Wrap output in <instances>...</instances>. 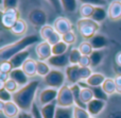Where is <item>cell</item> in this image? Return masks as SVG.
<instances>
[{"instance_id":"1","label":"cell","mask_w":121,"mask_h":118,"mask_svg":"<svg viewBox=\"0 0 121 118\" xmlns=\"http://www.w3.org/2000/svg\"><path fill=\"white\" fill-rule=\"evenodd\" d=\"M38 86H39L38 80L30 81L27 85L20 87L16 93L13 94V101L18 105L21 111L23 112H28L29 110L31 111Z\"/></svg>"},{"instance_id":"2","label":"cell","mask_w":121,"mask_h":118,"mask_svg":"<svg viewBox=\"0 0 121 118\" xmlns=\"http://www.w3.org/2000/svg\"><path fill=\"white\" fill-rule=\"evenodd\" d=\"M39 40V37L36 34L26 35L13 44H9L0 49V59L1 61H10L15 54L26 50L28 47L34 45Z\"/></svg>"},{"instance_id":"3","label":"cell","mask_w":121,"mask_h":118,"mask_svg":"<svg viewBox=\"0 0 121 118\" xmlns=\"http://www.w3.org/2000/svg\"><path fill=\"white\" fill-rule=\"evenodd\" d=\"M77 29L81 36L85 39H90L100 30V23L91 18H81L77 21Z\"/></svg>"},{"instance_id":"4","label":"cell","mask_w":121,"mask_h":118,"mask_svg":"<svg viewBox=\"0 0 121 118\" xmlns=\"http://www.w3.org/2000/svg\"><path fill=\"white\" fill-rule=\"evenodd\" d=\"M65 80H66V74L60 69H51V71L45 78H43L45 85L55 89H60L63 85H65Z\"/></svg>"},{"instance_id":"5","label":"cell","mask_w":121,"mask_h":118,"mask_svg":"<svg viewBox=\"0 0 121 118\" xmlns=\"http://www.w3.org/2000/svg\"><path fill=\"white\" fill-rule=\"evenodd\" d=\"M56 104L59 108H73L74 106V99H73V94L71 92L70 86L63 85L59 89Z\"/></svg>"},{"instance_id":"6","label":"cell","mask_w":121,"mask_h":118,"mask_svg":"<svg viewBox=\"0 0 121 118\" xmlns=\"http://www.w3.org/2000/svg\"><path fill=\"white\" fill-rule=\"evenodd\" d=\"M39 34H40V37H42L45 42H48L51 46L57 44V43H60V40H62V35H60V34L55 31L53 26H49V25L44 26L43 28H40Z\"/></svg>"},{"instance_id":"7","label":"cell","mask_w":121,"mask_h":118,"mask_svg":"<svg viewBox=\"0 0 121 118\" xmlns=\"http://www.w3.org/2000/svg\"><path fill=\"white\" fill-rule=\"evenodd\" d=\"M2 13L1 16V22L3 28L8 30H11V28L17 22V21L20 19V13H19L18 9H10V10H6Z\"/></svg>"},{"instance_id":"8","label":"cell","mask_w":121,"mask_h":118,"mask_svg":"<svg viewBox=\"0 0 121 118\" xmlns=\"http://www.w3.org/2000/svg\"><path fill=\"white\" fill-rule=\"evenodd\" d=\"M28 19L34 27L43 28L47 25L48 16H47V13L42 9H33L28 14Z\"/></svg>"},{"instance_id":"9","label":"cell","mask_w":121,"mask_h":118,"mask_svg":"<svg viewBox=\"0 0 121 118\" xmlns=\"http://www.w3.org/2000/svg\"><path fill=\"white\" fill-rule=\"evenodd\" d=\"M57 94H59V89L51 88V87H47V88L43 89L38 95V102L42 106L49 104L51 102L56 101Z\"/></svg>"},{"instance_id":"10","label":"cell","mask_w":121,"mask_h":118,"mask_svg":"<svg viewBox=\"0 0 121 118\" xmlns=\"http://www.w3.org/2000/svg\"><path fill=\"white\" fill-rule=\"evenodd\" d=\"M35 52L39 61H48L52 57V46L48 42H40L36 46Z\"/></svg>"},{"instance_id":"11","label":"cell","mask_w":121,"mask_h":118,"mask_svg":"<svg viewBox=\"0 0 121 118\" xmlns=\"http://www.w3.org/2000/svg\"><path fill=\"white\" fill-rule=\"evenodd\" d=\"M53 28L60 35H64L65 33L72 31L73 26L70 22V20H68L66 17H59L55 19L54 23H53Z\"/></svg>"},{"instance_id":"12","label":"cell","mask_w":121,"mask_h":118,"mask_svg":"<svg viewBox=\"0 0 121 118\" xmlns=\"http://www.w3.org/2000/svg\"><path fill=\"white\" fill-rule=\"evenodd\" d=\"M105 106H106V101L99 100V99H94V100H91L89 103H87L86 110L88 111V113L90 114L91 117H96L103 112Z\"/></svg>"},{"instance_id":"13","label":"cell","mask_w":121,"mask_h":118,"mask_svg":"<svg viewBox=\"0 0 121 118\" xmlns=\"http://www.w3.org/2000/svg\"><path fill=\"white\" fill-rule=\"evenodd\" d=\"M66 79L71 85L79 84L81 82L80 79V65H69L65 70Z\"/></svg>"},{"instance_id":"14","label":"cell","mask_w":121,"mask_h":118,"mask_svg":"<svg viewBox=\"0 0 121 118\" xmlns=\"http://www.w3.org/2000/svg\"><path fill=\"white\" fill-rule=\"evenodd\" d=\"M107 17L113 21L121 19V0H113L108 4Z\"/></svg>"},{"instance_id":"15","label":"cell","mask_w":121,"mask_h":118,"mask_svg":"<svg viewBox=\"0 0 121 118\" xmlns=\"http://www.w3.org/2000/svg\"><path fill=\"white\" fill-rule=\"evenodd\" d=\"M47 63L52 67H68L69 63V53H65V54H60V55H52L50 59L47 61Z\"/></svg>"},{"instance_id":"16","label":"cell","mask_w":121,"mask_h":118,"mask_svg":"<svg viewBox=\"0 0 121 118\" xmlns=\"http://www.w3.org/2000/svg\"><path fill=\"white\" fill-rule=\"evenodd\" d=\"M21 110L18 108L16 103L14 101H10V102H6L4 104V108L3 110L1 111V113L4 115L6 118H15V117H18V115L20 114Z\"/></svg>"},{"instance_id":"17","label":"cell","mask_w":121,"mask_h":118,"mask_svg":"<svg viewBox=\"0 0 121 118\" xmlns=\"http://www.w3.org/2000/svg\"><path fill=\"white\" fill-rule=\"evenodd\" d=\"M88 42L92 46L94 50H102L108 46V39L102 34H96L92 38H90Z\"/></svg>"},{"instance_id":"18","label":"cell","mask_w":121,"mask_h":118,"mask_svg":"<svg viewBox=\"0 0 121 118\" xmlns=\"http://www.w3.org/2000/svg\"><path fill=\"white\" fill-rule=\"evenodd\" d=\"M10 78L13 79L15 82H17L20 86H25L29 83L28 82V76L25 74L22 68H14L10 74Z\"/></svg>"},{"instance_id":"19","label":"cell","mask_w":121,"mask_h":118,"mask_svg":"<svg viewBox=\"0 0 121 118\" xmlns=\"http://www.w3.org/2000/svg\"><path fill=\"white\" fill-rule=\"evenodd\" d=\"M29 55H30V51L28 50V49H26V50H23V51H21V52L15 54L14 57L10 60L11 63H12V65H13V67L14 68H20L21 66L23 65V63L29 59Z\"/></svg>"},{"instance_id":"20","label":"cell","mask_w":121,"mask_h":118,"mask_svg":"<svg viewBox=\"0 0 121 118\" xmlns=\"http://www.w3.org/2000/svg\"><path fill=\"white\" fill-rule=\"evenodd\" d=\"M106 77L103 74L100 72H94L87 80L85 81V83L90 87H98V86H102V84L104 83Z\"/></svg>"},{"instance_id":"21","label":"cell","mask_w":121,"mask_h":118,"mask_svg":"<svg viewBox=\"0 0 121 118\" xmlns=\"http://www.w3.org/2000/svg\"><path fill=\"white\" fill-rule=\"evenodd\" d=\"M22 70L28 77H34L37 74V61L33 59H28L21 66Z\"/></svg>"},{"instance_id":"22","label":"cell","mask_w":121,"mask_h":118,"mask_svg":"<svg viewBox=\"0 0 121 118\" xmlns=\"http://www.w3.org/2000/svg\"><path fill=\"white\" fill-rule=\"evenodd\" d=\"M56 109H57L56 101L51 102V103L46 104L44 106H40V114H42L43 118H54Z\"/></svg>"},{"instance_id":"23","label":"cell","mask_w":121,"mask_h":118,"mask_svg":"<svg viewBox=\"0 0 121 118\" xmlns=\"http://www.w3.org/2000/svg\"><path fill=\"white\" fill-rule=\"evenodd\" d=\"M14 35H17V36H21L23 34L27 33L28 31V23L26 22L23 19H19L10 30Z\"/></svg>"},{"instance_id":"24","label":"cell","mask_w":121,"mask_h":118,"mask_svg":"<svg viewBox=\"0 0 121 118\" xmlns=\"http://www.w3.org/2000/svg\"><path fill=\"white\" fill-rule=\"evenodd\" d=\"M71 92L73 94V99H74V105L80 106V108L86 109L87 104H85L83 101L81 100V86L79 84H73L70 86Z\"/></svg>"},{"instance_id":"25","label":"cell","mask_w":121,"mask_h":118,"mask_svg":"<svg viewBox=\"0 0 121 118\" xmlns=\"http://www.w3.org/2000/svg\"><path fill=\"white\" fill-rule=\"evenodd\" d=\"M102 88L105 92L107 96L114 95L115 93H117V87H116V83H115V79L112 78H106L104 81V83L102 84Z\"/></svg>"},{"instance_id":"26","label":"cell","mask_w":121,"mask_h":118,"mask_svg":"<svg viewBox=\"0 0 121 118\" xmlns=\"http://www.w3.org/2000/svg\"><path fill=\"white\" fill-rule=\"evenodd\" d=\"M107 17V11H105L104 6H96L95 12L91 16V19L95 20L96 22L101 23L102 21H104Z\"/></svg>"},{"instance_id":"27","label":"cell","mask_w":121,"mask_h":118,"mask_svg":"<svg viewBox=\"0 0 121 118\" xmlns=\"http://www.w3.org/2000/svg\"><path fill=\"white\" fill-rule=\"evenodd\" d=\"M90 62H91V67H97L103 61L104 57V51L103 50H94V52L89 55Z\"/></svg>"},{"instance_id":"28","label":"cell","mask_w":121,"mask_h":118,"mask_svg":"<svg viewBox=\"0 0 121 118\" xmlns=\"http://www.w3.org/2000/svg\"><path fill=\"white\" fill-rule=\"evenodd\" d=\"M94 99H95V95H94V92H92L91 87H88V86L82 87L81 88V100L85 104H87Z\"/></svg>"},{"instance_id":"29","label":"cell","mask_w":121,"mask_h":118,"mask_svg":"<svg viewBox=\"0 0 121 118\" xmlns=\"http://www.w3.org/2000/svg\"><path fill=\"white\" fill-rule=\"evenodd\" d=\"M95 9H96V6L90 5V4H81L79 9V13L82 16V18H91Z\"/></svg>"},{"instance_id":"30","label":"cell","mask_w":121,"mask_h":118,"mask_svg":"<svg viewBox=\"0 0 121 118\" xmlns=\"http://www.w3.org/2000/svg\"><path fill=\"white\" fill-rule=\"evenodd\" d=\"M51 71L50 65H49L47 62L44 61H37V76L42 77V78H45L49 72Z\"/></svg>"},{"instance_id":"31","label":"cell","mask_w":121,"mask_h":118,"mask_svg":"<svg viewBox=\"0 0 121 118\" xmlns=\"http://www.w3.org/2000/svg\"><path fill=\"white\" fill-rule=\"evenodd\" d=\"M54 118H73V108H59L57 106Z\"/></svg>"},{"instance_id":"32","label":"cell","mask_w":121,"mask_h":118,"mask_svg":"<svg viewBox=\"0 0 121 118\" xmlns=\"http://www.w3.org/2000/svg\"><path fill=\"white\" fill-rule=\"evenodd\" d=\"M62 8L67 13H74L78 9L77 0H60Z\"/></svg>"},{"instance_id":"33","label":"cell","mask_w":121,"mask_h":118,"mask_svg":"<svg viewBox=\"0 0 121 118\" xmlns=\"http://www.w3.org/2000/svg\"><path fill=\"white\" fill-rule=\"evenodd\" d=\"M68 45L66 43H64L63 40H60V43L53 45L52 46V55H60L65 54L68 51Z\"/></svg>"},{"instance_id":"34","label":"cell","mask_w":121,"mask_h":118,"mask_svg":"<svg viewBox=\"0 0 121 118\" xmlns=\"http://www.w3.org/2000/svg\"><path fill=\"white\" fill-rule=\"evenodd\" d=\"M82 53L79 50V48H72L69 51V63H70V65H79Z\"/></svg>"},{"instance_id":"35","label":"cell","mask_w":121,"mask_h":118,"mask_svg":"<svg viewBox=\"0 0 121 118\" xmlns=\"http://www.w3.org/2000/svg\"><path fill=\"white\" fill-rule=\"evenodd\" d=\"M90 114L86 109L80 108V106H73V118H90Z\"/></svg>"},{"instance_id":"36","label":"cell","mask_w":121,"mask_h":118,"mask_svg":"<svg viewBox=\"0 0 121 118\" xmlns=\"http://www.w3.org/2000/svg\"><path fill=\"white\" fill-rule=\"evenodd\" d=\"M0 101H3L5 103L13 101V94L10 93L3 85H0Z\"/></svg>"},{"instance_id":"37","label":"cell","mask_w":121,"mask_h":118,"mask_svg":"<svg viewBox=\"0 0 121 118\" xmlns=\"http://www.w3.org/2000/svg\"><path fill=\"white\" fill-rule=\"evenodd\" d=\"M79 50L81 51L82 55H87V57H89V55L94 52V48H92V46L90 45L89 42L81 43L79 46Z\"/></svg>"},{"instance_id":"38","label":"cell","mask_w":121,"mask_h":118,"mask_svg":"<svg viewBox=\"0 0 121 118\" xmlns=\"http://www.w3.org/2000/svg\"><path fill=\"white\" fill-rule=\"evenodd\" d=\"M92 92L95 95V99H99V100H103V101H107L108 96L105 94V92L103 91L102 86H98V87H91Z\"/></svg>"},{"instance_id":"39","label":"cell","mask_w":121,"mask_h":118,"mask_svg":"<svg viewBox=\"0 0 121 118\" xmlns=\"http://www.w3.org/2000/svg\"><path fill=\"white\" fill-rule=\"evenodd\" d=\"M0 85H3L4 87H5L6 89H8L9 92H10V93H12V94H14V93H16L17 91H18V83L17 82H15L14 80H13V79H9L8 81H6L5 83H1V84Z\"/></svg>"},{"instance_id":"40","label":"cell","mask_w":121,"mask_h":118,"mask_svg":"<svg viewBox=\"0 0 121 118\" xmlns=\"http://www.w3.org/2000/svg\"><path fill=\"white\" fill-rule=\"evenodd\" d=\"M19 0H2L1 1V12H4L10 9H15L18 5Z\"/></svg>"},{"instance_id":"41","label":"cell","mask_w":121,"mask_h":118,"mask_svg":"<svg viewBox=\"0 0 121 118\" xmlns=\"http://www.w3.org/2000/svg\"><path fill=\"white\" fill-rule=\"evenodd\" d=\"M62 40L69 46V45H72L77 42V35L73 31H70L68 33H65L64 35H62Z\"/></svg>"},{"instance_id":"42","label":"cell","mask_w":121,"mask_h":118,"mask_svg":"<svg viewBox=\"0 0 121 118\" xmlns=\"http://www.w3.org/2000/svg\"><path fill=\"white\" fill-rule=\"evenodd\" d=\"M14 69L11 61H1L0 64V72L1 74H11V71Z\"/></svg>"},{"instance_id":"43","label":"cell","mask_w":121,"mask_h":118,"mask_svg":"<svg viewBox=\"0 0 121 118\" xmlns=\"http://www.w3.org/2000/svg\"><path fill=\"white\" fill-rule=\"evenodd\" d=\"M92 74L94 72L90 67H81L80 66V79H81V81H86Z\"/></svg>"},{"instance_id":"44","label":"cell","mask_w":121,"mask_h":118,"mask_svg":"<svg viewBox=\"0 0 121 118\" xmlns=\"http://www.w3.org/2000/svg\"><path fill=\"white\" fill-rule=\"evenodd\" d=\"M82 4H90L94 6H105L107 4L106 0H79Z\"/></svg>"},{"instance_id":"45","label":"cell","mask_w":121,"mask_h":118,"mask_svg":"<svg viewBox=\"0 0 121 118\" xmlns=\"http://www.w3.org/2000/svg\"><path fill=\"white\" fill-rule=\"evenodd\" d=\"M79 65L81 66V67H89V66H91L90 57H87V55H82L81 60H80Z\"/></svg>"},{"instance_id":"46","label":"cell","mask_w":121,"mask_h":118,"mask_svg":"<svg viewBox=\"0 0 121 118\" xmlns=\"http://www.w3.org/2000/svg\"><path fill=\"white\" fill-rule=\"evenodd\" d=\"M31 114L34 116V118H43L42 114H40V109L38 108V105L34 102L33 106H32L31 109Z\"/></svg>"},{"instance_id":"47","label":"cell","mask_w":121,"mask_h":118,"mask_svg":"<svg viewBox=\"0 0 121 118\" xmlns=\"http://www.w3.org/2000/svg\"><path fill=\"white\" fill-rule=\"evenodd\" d=\"M47 1H48L49 3L53 6V8H54V10L56 11V12H60V10L63 9L60 0H47Z\"/></svg>"},{"instance_id":"48","label":"cell","mask_w":121,"mask_h":118,"mask_svg":"<svg viewBox=\"0 0 121 118\" xmlns=\"http://www.w3.org/2000/svg\"><path fill=\"white\" fill-rule=\"evenodd\" d=\"M116 87H117V93H121V74H117L115 78Z\"/></svg>"},{"instance_id":"49","label":"cell","mask_w":121,"mask_h":118,"mask_svg":"<svg viewBox=\"0 0 121 118\" xmlns=\"http://www.w3.org/2000/svg\"><path fill=\"white\" fill-rule=\"evenodd\" d=\"M17 118H34V116L31 114V113H28V112H23V111H21L20 114L18 115V117Z\"/></svg>"},{"instance_id":"50","label":"cell","mask_w":121,"mask_h":118,"mask_svg":"<svg viewBox=\"0 0 121 118\" xmlns=\"http://www.w3.org/2000/svg\"><path fill=\"white\" fill-rule=\"evenodd\" d=\"M9 79H10V74H1L0 72V83H5Z\"/></svg>"},{"instance_id":"51","label":"cell","mask_w":121,"mask_h":118,"mask_svg":"<svg viewBox=\"0 0 121 118\" xmlns=\"http://www.w3.org/2000/svg\"><path fill=\"white\" fill-rule=\"evenodd\" d=\"M107 118H121V111H116V112L111 113Z\"/></svg>"},{"instance_id":"52","label":"cell","mask_w":121,"mask_h":118,"mask_svg":"<svg viewBox=\"0 0 121 118\" xmlns=\"http://www.w3.org/2000/svg\"><path fill=\"white\" fill-rule=\"evenodd\" d=\"M115 62H116V64H117L119 67H121V51H120V52H118L117 54H116V57H115Z\"/></svg>"},{"instance_id":"53","label":"cell","mask_w":121,"mask_h":118,"mask_svg":"<svg viewBox=\"0 0 121 118\" xmlns=\"http://www.w3.org/2000/svg\"><path fill=\"white\" fill-rule=\"evenodd\" d=\"M90 118H95V117H90Z\"/></svg>"}]
</instances>
